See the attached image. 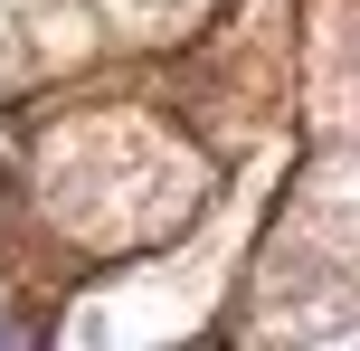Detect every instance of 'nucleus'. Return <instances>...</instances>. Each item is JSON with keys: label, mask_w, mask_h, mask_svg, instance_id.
Instances as JSON below:
<instances>
[{"label": "nucleus", "mask_w": 360, "mask_h": 351, "mask_svg": "<svg viewBox=\"0 0 360 351\" xmlns=\"http://www.w3.org/2000/svg\"><path fill=\"white\" fill-rule=\"evenodd\" d=\"M199 0H114V19H133V29H180Z\"/></svg>", "instance_id": "1"}]
</instances>
